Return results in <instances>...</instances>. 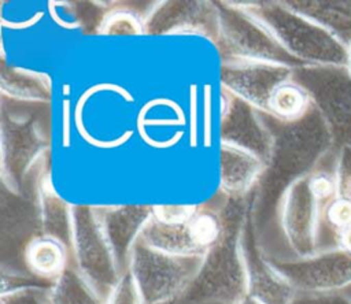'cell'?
Listing matches in <instances>:
<instances>
[{
  "mask_svg": "<svg viewBox=\"0 0 351 304\" xmlns=\"http://www.w3.org/2000/svg\"><path fill=\"white\" fill-rule=\"evenodd\" d=\"M225 233L206 255L203 266L185 296L181 299L202 304H232L250 293V274L244 249L248 216L237 219L225 214Z\"/></svg>",
  "mask_w": 351,
  "mask_h": 304,
  "instance_id": "6da1fadb",
  "label": "cell"
},
{
  "mask_svg": "<svg viewBox=\"0 0 351 304\" xmlns=\"http://www.w3.org/2000/svg\"><path fill=\"white\" fill-rule=\"evenodd\" d=\"M281 47L302 66H346L348 48L287 1L251 3Z\"/></svg>",
  "mask_w": 351,
  "mask_h": 304,
  "instance_id": "7a4b0ae2",
  "label": "cell"
},
{
  "mask_svg": "<svg viewBox=\"0 0 351 304\" xmlns=\"http://www.w3.org/2000/svg\"><path fill=\"white\" fill-rule=\"evenodd\" d=\"M204 257L174 256L147 246H133L128 271L132 274L145 304H173L181 300L195 282Z\"/></svg>",
  "mask_w": 351,
  "mask_h": 304,
  "instance_id": "3957f363",
  "label": "cell"
},
{
  "mask_svg": "<svg viewBox=\"0 0 351 304\" xmlns=\"http://www.w3.org/2000/svg\"><path fill=\"white\" fill-rule=\"evenodd\" d=\"M71 266L106 299L125 270L104 230L100 208L71 207Z\"/></svg>",
  "mask_w": 351,
  "mask_h": 304,
  "instance_id": "277c9868",
  "label": "cell"
},
{
  "mask_svg": "<svg viewBox=\"0 0 351 304\" xmlns=\"http://www.w3.org/2000/svg\"><path fill=\"white\" fill-rule=\"evenodd\" d=\"M292 77L307 90L335 142L351 145V77L346 66H303Z\"/></svg>",
  "mask_w": 351,
  "mask_h": 304,
  "instance_id": "5b68a950",
  "label": "cell"
},
{
  "mask_svg": "<svg viewBox=\"0 0 351 304\" xmlns=\"http://www.w3.org/2000/svg\"><path fill=\"white\" fill-rule=\"evenodd\" d=\"M270 260L296 294L335 293L351 285V255L339 246L303 259Z\"/></svg>",
  "mask_w": 351,
  "mask_h": 304,
  "instance_id": "8992f818",
  "label": "cell"
},
{
  "mask_svg": "<svg viewBox=\"0 0 351 304\" xmlns=\"http://www.w3.org/2000/svg\"><path fill=\"white\" fill-rule=\"evenodd\" d=\"M319 203L311 194L307 175L293 181L277 203V215L288 246L295 257L303 259L317 253Z\"/></svg>",
  "mask_w": 351,
  "mask_h": 304,
  "instance_id": "52a82bcc",
  "label": "cell"
},
{
  "mask_svg": "<svg viewBox=\"0 0 351 304\" xmlns=\"http://www.w3.org/2000/svg\"><path fill=\"white\" fill-rule=\"evenodd\" d=\"M292 74L293 68L281 64L223 59L221 82L228 94L266 114L270 93Z\"/></svg>",
  "mask_w": 351,
  "mask_h": 304,
  "instance_id": "ba28073f",
  "label": "cell"
},
{
  "mask_svg": "<svg viewBox=\"0 0 351 304\" xmlns=\"http://www.w3.org/2000/svg\"><path fill=\"white\" fill-rule=\"evenodd\" d=\"M100 214L114 253L126 271L130 252L151 219V207H104Z\"/></svg>",
  "mask_w": 351,
  "mask_h": 304,
  "instance_id": "9c48e42d",
  "label": "cell"
},
{
  "mask_svg": "<svg viewBox=\"0 0 351 304\" xmlns=\"http://www.w3.org/2000/svg\"><path fill=\"white\" fill-rule=\"evenodd\" d=\"M267 168L254 152L221 140V190L230 197H243Z\"/></svg>",
  "mask_w": 351,
  "mask_h": 304,
  "instance_id": "30bf717a",
  "label": "cell"
},
{
  "mask_svg": "<svg viewBox=\"0 0 351 304\" xmlns=\"http://www.w3.org/2000/svg\"><path fill=\"white\" fill-rule=\"evenodd\" d=\"M22 257L27 271L49 283L59 278L71 264L69 246L58 237L44 233L29 238L23 246Z\"/></svg>",
  "mask_w": 351,
  "mask_h": 304,
  "instance_id": "8fae6325",
  "label": "cell"
},
{
  "mask_svg": "<svg viewBox=\"0 0 351 304\" xmlns=\"http://www.w3.org/2000/svg\"><path fill=\"white\" fill-rule=\"evenodd\" d=\"M287 4L318 23L344 47L351 45V0H296Z\"/></svg>",
  "mask_w": 351,
  "mask_h": 304,
  "instance_id": "7c38bea8",
  "label": "cell"
},
{
  "mask_svg": "<svg viewBox=\"0 0 351 304\" xmlns=\"http://www.w3.org/2000/svg\"><path fill=\"white\" fill-rule=\"evenodd\" d=\"M313 108L307 90L293 78L277 85L266 103V115L281 123H292L304 118Z\"/></svg>",
  "mask_w": 351,
  "mask_h": 304,
  "instance_id": "4fadbf2b",
  "label": "cell"
},
{
  "mask_svg": "<svg viewBox=\"0 0 351 304\" xmlns=\"http://www.w3.org/2000/svg\"><path fill=\"white\" fill-rule=\"evenodd\" d=\"M104 300L71 264L43 292V304H104Z\"/></svg>",
  "mask_w": 351,
  "mask_h": 304,
  "instance_id": "5bb4252c",
  "label": "cell"
},
{
  "mask_svg": "<svg viewBox=\"0 0 351 304\" xmlns=\"http://www.w3.org/2000/svg\"><path fill=\"white\" fill-rule=\"evenodd\" d=\"M45 78L23 70H11V74H1V92L18 100L44 101L48 94Z\"/></svg>",
  "mask_w": 351,
  "mask_h": 304,
  "instance_id": "9a60e30c",
  "label": "cell"
},
{
  "mask_svg": "<svg viewBox=\"0 0 351 304\" xmlns=\"http://www.w3.org/2000/svg\"><path fill=\"white\" fill-rule=\"evenodd\" d=\"M145 30V19L132 11L114 8L100 21L97 31L100 34H140Z\"/></svg>",
  "mask_w": 351,
  "mask_h": 304,
  "instance_id": "2e32d148",
  "label": "cell"
},
{
  "mask_svg": "<svg viewBox=\"0 0 351 304\" xmlns=\"http://www.w3.org/2000/svg\"><path fill=\"white\" fill-rule=\"evenodd\" d=\"M325 223L339 234L351 226V199L339 194L324 205Z\"/></svg>",
  "mask_w": 351,
  "mask_h": 304,
  "instance_id": "e0dca14e",
  "label": "cell"
},
{
  "mask_svg": "<svg viewBox=\"0 0 351 304\" xmlns=\"http://www.w3.org/2000/svg\"><path fill=\"white\" fill-rule=\"evenodd\" d=\"M307 185L319 205H325L339 196L337 179L332 173L313 171L307 175Z\"/></svg>",
  "mask_w": 351,
  "mask_h": 304,
  "instance_id": "ac0fdd59",
  "label": "cell"
},
{
  "mask_svg": "<svg viewBox=\"0 0 351 304\" xmlns=\"http://www.w3.org/2000/svg\"><path fill=\"white\" fill-rule=\"evenodd\" d=\"M104 304H145L132 274L128 270L111 288L106 296Z\"/></svg>",
  "mask_w": 351,
  "mask_h": 304,
  "instance_id": "d6986e66",
  "label": "cell"
},
{
  "mask_svg": "<svg viewBox=\"0 0 351 304\" xmlns=\"http://www.w3.org/2000/svg\"><path fill=\"white\" fill-rule=\"evenodd\" d=\"M197 210L196 205H152L151 218L160 225L180 226L188 223Z\"/></svg>",
  "mask_w": 351,
  "mask_h": 304,
  "instance_id": "ffe728a7",
  "label": "cell"
},
{
  "mask_svg": "<svg viewBox=\"0 0 351 304\" xmlns=\"http://www.w3.org/2000/svg\"><path fill=\"white\" fill-rule=\"evenodd\" d=\"M335 175L339 185V194L351 199V145H340Z\"/></svg>",
  "mask_w": 351,
  "mask_h": 304,
  "instance_id": "44dd1931",
  "label": "cell"
},
{
  "mask_svg": "<svg viewBox=\"0 0 351 304\" xmlns=\"http://www.w3.org/2000/svg\"><path fill=\"white\" fill-rule=\"evenodd\" d=\"M45 288L29 286L22 290L1 294V304H43V292Z\"/></svg>",
  "mask_w": 351,
  "mask_h": 304,
  "instance_id": "7402d4cb",
  "label": "cell"
},
{
  "mask_svg": "<svg viewBox=\"0 0 351 304\" xmlns=\"http://www.w3.org/2000/svg\"><path fill=\"white\" fill-rule=\"evenodd\" d=\"M292 304H351V299L339 292L324 294H298Z\"/></svg>",
  "mask_w": 351,
  "mask_h": 304,
  "instance_id": "603a6c76",
  "label": "cell"
},
{
  "mask_svg": "<svg viewBox=\"0 0 351 304\" xmlns=\"http://www.w3.org/2000/svg\"><path fill=\"white\" fill-rule=\"evenodd\" d=\"M337 246L351 255V226L337 234Z\"/></svg>",
  "mask_w": 351,
  "mask_h": 304,
  "instance_id": "cb8c5ba5",
  "label": "cell"
},
{
  "mask_svg": "<svg viewBox=\"0 0 351 304\" xmlns=\"http://www.w3.org/2000/svg\"><path fill=\"white\" fill-rule=\"evenodd\" d=\"M232 304H266L265 301H262L261 299H258L256 296H254V294H245V296H243V297H240L239 300H236L234 303H232Z\"/></svg>",
  "mask_w": 351,
  "mask_h": 304,
  "instance_id": "d4e9b609",
  "label": "cell"
},
{
  "mask_svg": "<svg viewBox=\"0 0 351 304\" xmlns=\"http://www.w3.org/2000/svg\"><path fill=\"white\" fill-rule=\"evenodd\" d=\"M346 68L351 77V45L348 47V56H347V64H346Z\"/></svg>",
  "mask_w": 351,
  "mask_h": 304,
  "instance_id": "484cf974",
  "label": "cell"
},
{
  "mask_svg": "<svg viewBox=\"0 0 351 304\" xmlns=\"http://www.w3.org/2000/svg\"><path fill=\"white\" fill-rule=\"evenodd\" d=\"M184 304H202V303H191V301H184V300H181Z\"/></svg>",
  "mask_w": 351,
  "mask_h": 304,
  "instance_id": "4316f807",
  "label": "cell"
}]
</instances>
